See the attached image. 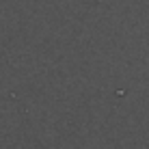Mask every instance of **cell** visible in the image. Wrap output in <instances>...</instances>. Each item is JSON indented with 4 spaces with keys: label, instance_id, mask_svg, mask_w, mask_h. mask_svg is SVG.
Returning a JSON list of instances; mask_svg holds the SVG:
<instances>
[]
</instances>
